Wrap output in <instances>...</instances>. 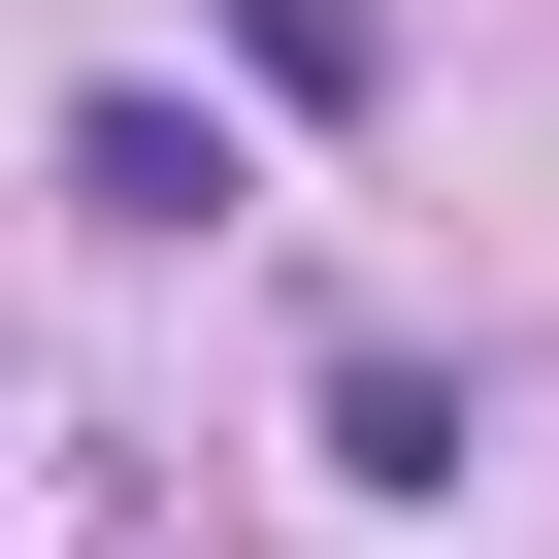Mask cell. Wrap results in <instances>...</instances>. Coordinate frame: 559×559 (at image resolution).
<instances>
[{
  "mask_svg": "<svg viewBox=\"0 0 559 559\" xmlns=\"http://www.w3.org/2000/svg\"><path fill=\"white\" fill-rule=\"evenodd\" d=\"M67 198H99V230H230V132H198L165 67H99V99H67Z\"/></svg>",
  "mask_w": 559,
  "mask_h": 559,
  "instance_id": "1",
  "label": "cell"
},
{
  "mask_svg": "<svg viewBox=\"0 0 559 559\" xmlns=\"http://www.w3.org/2000/svg\"><path fill=\"white\" fill-rule=\"evenodd\" d=\"M330 493H461V362H428V330L330 362Z\"/></svg>",
  "mask_w": 559,
  "mask_h": 559,
  "instance_id": "2",
  "label": "cell"
}]
</instances>
